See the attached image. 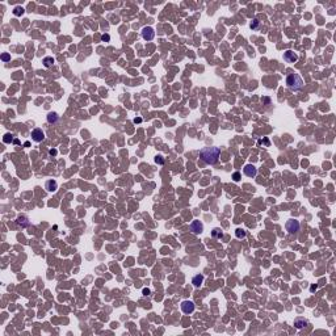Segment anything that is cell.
Instances as JSON below:
<instances>
[{"label":"cell","instance_id":"cell-18","mask_svg":"<svg viewBox=\"0 0 336 336\" xmlns=\"http://www.w3.org/2000/svg\"><path fill=\"white\" fill-rule=\"evenodd\" d=\"M24 12H25V9H24L23 7H20V5H19V7H15V9H13V15H15V16L19 17V16H23Z\"/></svg>","mask_w":336,"mask_h":336},{"label":"cell","instance_id":"cell-27","mask_svg":"<svg viewBox=\"0 0 336 336\" xmlns=\"http://www.w3.org/2000/svg\"><path fill=\"white\" fill-rule=\"evenodd\" d=\"M316 289H318L316 285H311V286H310V292H315Z\"/></svg>","mask_w":336,"mask_h":336},{"label":"cell","instance_id":"cell-20","mask_svg":"<svg viewBox=\"0 0 336 336\" xmlns=\"http://www.w3.org/2000/svg\"><path fill=\"white\" fill-rule=\"evenodd\" d=\"M249 26H251L252 30H256V29L259 28V26H260V21H259L257 19H255V20H253L252 23H251V25H249Z\"/></svg>","mask_w":336,"mask_h":336},{"label":"cell","instance_id":"cell-24","mask_svg":"<svg viewBox=\"0 0 336 336\" xmlns=\"http://www.w3.org/2000/svg\"><path fill=\"white\" fill-rule=\"evenodd\" d=\"M101 39H103L104 42H108V41H111V36H109V34H103V36H101Z\"/></svg>","mask_w":336,"mask_h":336},{"label":"cell","instance_id":"cell-12","mask_svg":"<svg viewBox=\"0 0 336 336\" xmlns=\"http://www.w3.org/2000/svg\"><path fill=\"white\" fill-rule=\"evenodd\" d=\"M294 326H295V328H298V329H302L303 327H306V326H308V322L305 318H297V319L294 320Z\"/></svg>","mask_w":336,"mask_h":336},{"label":"cell","instance_id":"cell-8","mask_svg":"<svg viewBox=\"0 0 336 336\" xmlns=\"http://www.w3.org/2000/svg\"><path fill=\"white\" fill-rule=\"evenodd\" d=\"M142 37H143V39H146V41H151V39H154V37H155L154 29H152L151 26H146V28H143Z\"/></svg>","mask_w":336,"mask_h":336},{"label":"cell","instance_id":"cell-25","mask_svg":"<svg viewBox=\"0 0 336 336\" xmlns=\"http://www.w3.org/2000/svg\"><path fill=\"white\" fill-rule=\"evenodd\" d=\"M49 154H50V155H51V156H55V155L58 154V151H57V150H55V148H51V150H50V151H49Z\"/></svg>","mask_w":336,"mask_h":336},{"label":"cell","instance_id":"cell-28","mask_svg":"<svg viewBox=\"0 0 336 336\" xmlns=\"http://www.w3.org/2000/svg\"><path fill=\"white\" fill-rule=\"evenodd\" d=\"M142 122V118H134V124H139Z\"/></svg>","mask_w":336,"mask_h":336},{"label":"cell","instance_id":"cell-13","mask_svg":"<svg viewBox=\"0 0 336 336\" xmlns=\"http://www.w3.org/2000/svg\"><path fill=\"white\" fill-rule=\"evenodd\" d=\"M204 282V276L202 274H196V276L192 279V284H193L194 288H200Z\"/></svg>","mask_w":336,"mask_h":336},{"label":"cell","instance_id":"cell-7","mask_svg":"<svg viewBox=\"0 0 336 336\" xmlns=\"http://www.w3.org/2000/svg\"><path fill=\"white\" fill-rule=\"evenodd\" d=\"M243 172H244V175L248 176V177H255V176L257 175V168L255 166H252V164H247V166H244V168H243Z\"/></svg>","mask_w":336,"mask_h":336},{"label":"cell","instance_id":"cell-11","mask_svg":"<svg viewBox=\"0 0 336 336\" xmlns=\"http://www.w3.org/2000/svg\"><path fill=\"white\" fill-rule=\"evenodd\" d=\"M45 188H46L47 192H55L58 189V184L55 180H47L46 184H45Z\"/></svg>","mask_w":336,"mask_h":336},{"label":"cell","instance_id":"cell-5","mask_svg":"<svg viewBox=\"0 0 336 336\" xmlns=\"http://www.w3.org/2000/svg\"><path fill=\"white\" fill-rule=\"evenodd\" d=\"M194 308H196V306H194V303L192 301H183L181 302V311L184 314H192L194 311Z\"/></svg>","mask_w":336,"mask_h":336},{"label":"cell","instance_id":"cell-15","mask_svg":"<svg viewBox=\"0 0 336 336\" xmlns=\"http://www.w3.org/2000/svg\"><path fill=\"white\" fill-rule=\"evenodd\" d=\"M212 236H213V238H215V239H222V238H223V231H222L221 228H218V227L213 228V231H212Z\"/></svg>","mask_w":336,"mask_h":336},{"label":"cell","instance_id":"cell-29","mask_svg":"<svg viewBox=\"0 0 336 336\" xmlns=\"http://www.w3.org/2000/svg\"><path fill=\"white\" fill-rule=\"evenodd\" d=\"M263 101H264V103H267V104H269V101H271V100L268 99V97H265V99H263Z\"/></svg>","mask_w":336,"mask_h":336},{"label":"cell","instance_id":"cell-10","mask_svg":"<svg viewBox=\"0 0 336 336\" xmlns=\"http://www.w3.org/2000/svg\"><path fill=\"white\" fill-rule=\"evenodd\" d=\"M16 222H17V225L19 226H21V227H28V226L30 225V222H29V218L26 215H19L17 217V219H16Z\"/></svg>","mask_w":336,"mask_h":336},{"label":"cell","instance_id":"cell-4","mask_svg":"<svg viewBox=\"0 0 336 336\" xmlns=\"http://www.w3.org/2000/svg\"><path fill=\"white\" fill-rule=\"evenodd\" d=\"M30 137H32V140L36 143H39L42 142V140L45 139V133L42 129H39V127H37V129L32 130V134H30Z\"/></svg>","mask_w":336,"mask_h":336},{"label":"cell","instance_id":"cell-23","mask_svg":"<svg viewBox=\"0 0 336 336\" xmlns=\"http://www.w3.org/2000/svg\"><path fill=\"white\" fill-rule=\"evenodd\" d=\"M240 177H242V176H240V173H239V172H234V173H233V179H234V181H239Z\"/></svg>","mask_w":336,"mask_h":336},{"label":"cell","instance_id":"cell-21","mask_svg":"<svg viewBox=\"0 0 336 336\" xmlns=\"http://www.w3.org/2000/svg\"><path fill=\"white\" fill-rule=\"evenodd\" d=\"M1 60L3 62H8V60H11V55L8 53H3L1 54Z\"/></svg>","mask_w":336,"mask_h":336},{"label":"cell","instance_id":"cell-14","mask_svg":"<svg viewBox=\"0 0 336 336\" xmlns=\"http://www.w3.org/2000/svg\"><path fill=\"white\" fill-rule=\"evenodd\" d=\"M58 120H59V116H58V113L50 112V113L47 114V122H49V124H55Z\"/></svg>","mask_w":336,"mask_h":336},{"label":"cell","instance_id":"cell-17","mask_svg":"<svg viewBox=\"0 0 336 336\" xmlns=\"http://www.w3.org/2000/svg\"><path fill=\"white\" fill-rule=\"evenodd\" d=\"M247 233L243 230V228H236L235 230V236L238 238V239H243V238H246Z\"/></svg>","mask_w":336,"mask_h":336},{"label":"cell","instance_id":"cell-19","mask_svg":"<svg viewBox=\"0 0 336 336\" xmlns=\"http://www.w3.org/2000/svg\"><path fill=\"white\" fill-rule=\"evenodd\" d=\"M12 140H13V134H11V133H7L3 137V142L4 143H11Z\"/></svg>","mask_w":336,"mask_h":336},{"label":"cell","instance_id":"cell-16","mask_svg":"<svg viewBox=\"0 0 336 336\" xmlns=\"http://www.w3.org/2000/svg\"><path fill=\"white\" fill-rule=\"evenodd\" d=\"M42 62H44V66H45V67H47V68H49V67H51V66L54 65L55 59H54L53 57H45Z\"/></svg>","mask_w":336,"mask_h":336},{"label":"cell","instance_id":"cell-9","mask_svg":"<svg viewBox=\"0 0 336 336\" xmlns=\"http://www.w3.org/2000/svg\"><path fill=\"white\" fill-rule=\"evenodd\" d=\"M189 228H191V231L193 234H201L204 231V225L200 221H193L189 225Z\"/></svg>","mask_w":336,"mask_h":336},{"label":"cell","instance_id":"cell-26","mask_svg":"<svg viewBox=\"0 0 336 336\" xmlns=\"http://www.w3.org/2000/svg\"><path fill=\"white\" fill-rule=\"evenodd\" d=\"M151 294V292H150V289H147V288H145L143 289V295H150Z\"/></svg>","mask_w":336,"mask_h":336},{"label":"cell","instance_id":"cell-2","mask_svg":"<svg viewBox=\"0 0 336 336\" xmlns=\"http://www.w3.org/2000/svg\"><path fill=\"white\" fill-rule=\"evenodd\" d=\"M286 87L293 92H297L303 87V80L298 74H290L286 78Z\"/></svg>","mask_w":336,"mask_h":336},{"label":"cell","instance_id":"cell-22","mask_svg":"<svg viewBox=\"0 0 336 336\" xmlns=\"http://www.w3.org/2000/svg\"><path fill=\"white\" fill-rule=\"evenodd\" d=\"M155 161H156L158 164H160V166H161V164H164V159H163L161 155H158V156L155 158Z\"/></svg>","mask_w":336,"mask_h":336},{"label":"cell","instance_id":"cell-3","mask_svg":"<svg viewBox=\"0 0 336 336\" xmlns=\"http://www.w3.org/2000/svg\"><path fill=\"white\" fill-rule=\"evenodd\" d=\"M299 227H301V225H299V222L297 219H289L285 225V228L289 234H294L297 231H299Z\"/></svg>","mask_w":336,"mask_h":336},{"label":"cell","instance_id":"cell-6","mask_svg":"<svg viewBox=\"0 0 336 336\" xmlns=\"http://www.w3.org/2000/svg\"><path fill=\"white\" fill-rule=\"evenodd\" d=\"M284 59H285L288 63H295L298 60V55H297V53H294L293 50H286L285 53H284Z\"/></svg>","mask_w":336,"mask_h":336},{"label":"cell","instance_id":"cell-1","mask_svg":"<svg viewBox=\"0 0 336 336\" xmlns=\"http://www.w3.org/2000/svg\"><path fill=\"white\" fill-rule=\"evenodd\" d=\"M221 155V148L219 147H205L200 151V159L206 164H215L218 161V158Z\"/></svg>","mask_w":336,"mask_h":336}]
</instances>
